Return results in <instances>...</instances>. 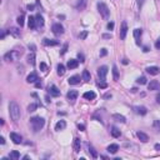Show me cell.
Listing matches in <instances>:
<instances>
[{
  "mask_svg": "<svg viewBox=\"0 0 160 160\" xmlns=\"http://www.w3.org/2000/svg\"><path fill=\"white\" fill-rule=\"evenodd\" d=\"M9 114H10V118H12L14 121H18V120L20 119V108H19V105H18L15 101H12V103L9 104Z\"/></svg>",
  "mask_w": 160,
  "mask_h": 160,
  "instance_id": "obj_1",
  "label": "cell"
},
{
  "mask_svg": "<svg viewBox=\"0 0 160 160\" xmlns=\"http://www.w3.org/2000/svg\"><path fill=\"white\" fill-rule=\"evenodd\" d=\"M30 123L33 125V129L34 132H39L40 129H43V126L45 125V120L44 118H40V116H34L30 119Z\"/></svg>",
  "mask_w": 160,
  "mask_h": 160,
  "instance_id": "obj_2",
  "label": "cell"
},
{
  "mask_svg": "<svg viewBox=\"0 0 160 160\" xmlns=\"http://www.w3.org/2000/svg\"><path fill=\"white\" fill-rule=\"evenodd\" d=\"M21 54H23L21 49H20V50H12V52L6 53L5 55H4V60H5V61H15Z\"/></svg>",
  "mask_w": 160,
  "mask_h": 160,
  "instance_id": "obj_3",
  "label": "cell"
},
{
  "mask_svg": "<svg viewBox=\"0 0 160 160\" xmlns=\"http://www.w3.org/2000/svg\"><path fill=\"white\" fill-rule=\"evenodd\" d=\"M98 10L104 19H108L109 15H110V10L106 6V4H104V3H98Z\"/></svg>",
  "mask_w": 160,
  "mask_h": 160,
  "instance_id": "obj_4",
  "label": "cell"
},
{
  "mask_svg": "<svg viewBox=\"0 0 160 160\" xmlns=\"http://www.w3.org/2000/svg\"><path fill=\"white\" fill-rule=\"evenodd\" d=\"M109 73V69L108 66H105V65H103V66H100V68L98 69V75H99V78H100V81H104L105 80V76L108 75Z\"/></svg>",
  "mask_w": 160,
  "mask_h": 160,
  "instance_id": "obj_5",
  "label": "cell"
},
{
  "mask_svg": "<svg viewBox=\"0 0 160 160\" xmlns=\"http://www.w3.org/2000/svg\"><path fill=\"white\" fill-rule=\"evenodd\" d=\"M53 33H54V34L55 35H61L64 33V28H63V25H61V24H54V25H53Z\"/></svg>",
  "mask_w": 160,
  "mask_h": 160,
  "instance_id": "obj_6",
  "label": "cell"
},
{
  "mask_svg": "<svg viewBox=\"0 0 160 160\" xmlns=\"http://www.w3.org/2000/svg\"><path fill=\"white\" fill-rule=\"evenodd\" d=\"M126 33H128V25L125 21H123L121 24V29H120V39L124 40L126 38Z\"/></svg>",
  "mask_w": 160,
  "mask_h": 160,
  "instance_id": "obj_7",
  "label": "cell"
},
{
  "mask_svg": "<svg viewBox=\"0 0 160 160\" xmlns=\"http://www.w3.org/2000/svg\"><path fill=\"white\" fill-rule=\"evenodd\" d=\"M38 80H39V78H38V74H36V73H30V74L28 75V78H26V81H28L29 84H35Z\"/></svg>",
  "mask_w": 160,
  "mask_h": 160,
  "instance_id": "obj_8",
  "label": "cell"
},
{
  "mask_svg": "<svg viewBox=\"0 0 160 160\" xmlns=\"http://www.w3.org/2000/svg\"><path fill=\"white\" fill-rule=\"evenodd\" d=\"M10 139L13 140L14 144H20L23 141V138L20 136L19 134H16V133H10Z\"/></svg>",
  "mask_w": 160,
  "mask_h": 160,
  "instance_id": "obj_9",
  "label": "cell"
},
{
  "mask_svg": "<svg viewBox=\"0 0 160 160\" xmlns=\"http://www.w3.org/2000/svg\"><path fill=\"white\" fill-rule=\"evenodd\" d=\"M159 81L158 80H151L150 83L148 84V89L149 90H159Z\"/></svg>",
  "mask_w": 160,
  "mask_h": 160,
  "instance_id": "obj_10",
  "label": "cell"
},
{
  "mask_svg": "<svg viewBox=\"0 0 160 160\" xmlns=\"http://www.w3.org/2000/svg\"><path fill=\"white\" fill-rule=\"evenodd\" d=\"M133 110H134L136 114H139V115H145L146 113H148V109L145 108V106H134V108H133Z\"/></svg>",
  "mask_w": 160,
  "mask_h": 160,
  "instance_id": "obj_11",
  "label": "cell"
},
{
  "mask_svg": "<svg viewBox=\"0 0 160 160\" xmlns=\"http://www.w3.org/2000/svg\"><path fill=\"white\" fill-rule=\"evenodd\" d=\"M49 93H50V95H53V96H59L60 95V90L56 88V85L49 86Z\"/></svg>",
  "mask_w": 160,
  "mask_h": 160,
  "instance_id": "obj_12",
  "label": "cell"
},
{
  "mask_svg": "<svg viewBox=\"0 0 160 160\" xmlns=\"http://www.w3.org/2000/svg\"><path fill=\"white\" fill-rule=\"evenodd\" d=\"M43 44L46 46H56L59 45V41L58 40H53V39H44L43 40Z\"/></svg>",
  "mask_w": 160,
  "mask_h": 160,
  "instance_id": "obj_13",
  "label": "cell"
},
{
  "mask_svg": "<svg viewBox=\"0 0 160 160\" xmlns=\"http://www.w3.org/2000/svg\"><path fill=\"white\" fill-rule=\"evenodd\" d=\"M146 71L150 75H158L160 73V68L159 66H149V68H146Z\"/></svg>",
  "mask_w": 160,
  "mask_h": 160,
  "instance_id": "obj_14",
  "label": "cell"
},
{
  "mask_svg": "<svg viewBox=\"0 0 160 160\" xmlns=\"http://www.w3.org/2000/svg\"><path fill=\"white\" fill-rule=\"evenodd\" d=\"M69 84L70 85H76V84H79L80 83V76L79 75H74V76H70L68 79Z\"/></svg>",
  "mask_w": 160,
  "mask_h": 160,
  "instance_id": "obj_15",
  "label": "cell"
},
{
  "mask_svg": "<svg viewBox=\"0 0 160 160\" xmlns=\"http://www.w3.org/2000/svg\"><path fill=\"white\" fill-rule=\"evenodd\" d=\"M79 95V93L76 92V90H70V92L66 94V98H68V100H76V98Z\"/></svg>",
  "mask_w": 160,
  "mask_h": 160,
  "instance_id": "obj_16",
  "label": "cell"
},
{
  "mask_svg": "<svg viewBox=\"0 0 160 160\" xmlns=\"http://www.w3.org/2000/svg\"><path fill=\"white\" fill-rule=\"evenodd\" d=\"M78 66H79V60H76V59H70L68 61L69 69H76Z\"/></svg>",
  "mask_w": 160,
  "mask_h": 160,
  "instance_id": "obj_17",
  "label": "cell"
},
{
  "mask_svg": "<svg viewBox=\"0 0 160 160\" xmlns=\"http://www.w3.org/2000/svg\"><path fill=\"white\" fill-rule=\"evenodd\" d=\"M136 136L139 138V140H140V141H143V143L149 141V136L145 134V133H143V132H138L136 133Z\"/></svg>",
  "mask_w": 160,
  "mask_h": 160,
  "instance_id": "obj_18",
  "label": "cell"
},
{
  "mask_svg": "<svg viewBox=\"0 0 160 160\" xmlns=\"http://www.w3.org/2000/svg\"><path fill=\"white\" fill-rule=\"evenodd\" d=\"M106 150H108L110 154H115V153L119 150V145H118V144H110L108 148H106Z\"/></svg>",
  "mask_w": 160,
  "mask_h": 160,
  "instance_id": "obj_19",
  "label": "cell"
},
{
  "mask_svg": "<svg viewBox=\"0 0 160 160\" xmlns=\"http://www.w3.org/2000/svg\"><path fill=\"white\" fill-rule=\"evenodd\" d=\"M65 128H66V123L64 120H60V121H58L56 125H55V130L60 132V130H64Z\"/></svg>",
  "mask_w": 160,
  "mask_h": 160,
  "instance_id": "obj_20",
  "label": "cell"
},
{
  "mask_svg": "<svg viewBox=\"0 0 160 160\" xmlns=\"http://www.w3.org/2000/svg\"><path fill=\"white\" fill-rule=\"evenodd\" d=\"M84 99H86V100H93V99H95L96 98V94L94 92H86V93H84Z\"/></svg>",
  "mask_w": 160,
  "mask_h": 160,
  "instance_id": "obj_21",
  "label": "cell"
},
{
  "mask_svg": "<svg viewBox=\"0 0 160 160\" xmlns=\"http://www.w3.org/2000/svg\"><path fill=\"white\" fill-rule=\"evenodd\" d=\"M80 146H81V141H80L79 138H75L74 139V151L75 153H79L80 151Z\"/></svg>",
  "mask_w": 160,
  "mask_h": 160,
  "instance_id": "obj_22",
  "label": "cell"
},
{
  "mask_svg": "<svg viewBox=\"0 0 160 160\" xmlns=\"http://www.w3.org/2000/svg\"><path fill=\"white\" fill-rule=\"evenodd\" d=\"M56 73L59 76H63V75L65 74V66H64L63 64H59L56 66Z\"/></svg>",
  "mask_w": 160,
  "mask_h": 160,
  "instance_id": "obj_23",
  "label": "cell"
},
{
  "mask_svg": "<svg viewBox=\"0 0 160 160\" xmlns=\"http://www.w3.org/2000/svg\"><path fill=\"white\" fill-rule=\"evenodd\" d=\"M9 34H12L13 36H15V38H19V36H20V30L18 28H10L9 29Z\"/></svg>",
  "mask_w": 160,
  "mask_h": 160,
  "instance_id": "obj_24",
  "label": "cell"
},
{
  "mask_svg": "<svg viewBox=\"0 0 160 160\" xmlns=\"http://www.w3.org/2000/svg\"><path fill=\"white\" fill-rule=\"evenodd\" d=\"M28 25H29V28H30V29H35V26H36V21H35V18L34 16H29Z\"/></svg>",
  "mask_w": 160,
  "mask_h": 160,
  "instance_id": "obj_25",
  "label": "cell"
},
{
  "mask_svg": "<svg viewBox=\"0 0 160 160\" xmlns=\"http://www.w3.org/2000/svg\"><path fill=\"white\" fill-rule=\"evenodd\" d=\"M35 21H36V25H38V26H43V25H44V18L41 16L40 14H38V15L35 16Z\"/></svg>",
  "mask_w": 160,
  "mask_h": 160,
  "instance_id": "obj_26",
  "label": "cell"
},
{
  "mask_svg": "<svg viewBox=\"0 0 160 160\" xmlns=\"http://www.w3.org/2000/svg\"><path fill=\"white\" fill-rule=\"evenodd\" d=\"M141 34H143V30H141V29H139V28L135 29V30L133 31V35H134V38H135L136 40H139V38L141 36Z\"/></svg>",
  "mask_w": 160,
  "mask_h": 160,
  "instance_id": "obj_27",
  "label": "cell"
},
{
  "mask_svg": "<svg viewBox=\"0 0 160 160\" xmlns=\"http://www.w3.org/2000/svg\"><path fill=\"white\" fill-rule=\"evenodd\" d=\"M113 76H114L115 81L119 80V70H118V68H116V65H113Z\"/></svg>",
  "mask_w": 160,
  "mask_h": 160,
  "instance_id": "obj_28",
  "label": "cell"
},
{
  "mask_svg": "<svg viewBox=\"0 0 160 160\" xmlns=\"http://www.w3.org/2000/svg\"><path fill=\"white\" fill-rule=\"evenodd\" d=\"M113 118H114L116 121H120V123H125L126 121L125 116H123V115H120V114H114L113 115Z\"/></svg>",
  "mask_w": 160,
  "mask_h": 160,
  "instance_id": "obj_29",
  "label": "cell"
},
{
  "mask_svg": "<svg viewBox=\"0 0 160 160\" xmlns=\"http://www.w3.org/2000/svg\"><path fill=\"white\" fill-rule=\"evenodd\" d=\"M110 132H111V135H113L114 138H119L120 134H121L119 129H116V128H114V126L111 128V130H110Z\"/></svg>",
  "mask_w": 160,
  "mask_h": 160,
  "instance_id": "obj_30",
  "label": "cell"
},
{
  "mask_svg": "<svg viewBox=\"0 0 160 160\" xmlns=\"http://www.w3.org/2000/svg\"><path fill=\"white\" fill-rule=\"evenodd\" d=\"M10 158L14 160H18L19 158H20V154H19V151H16V150H13L12 153H10Z\"/></svg>",
  "mask_w": 160,
  "mask_h": 160,
  "instance_id": "obj_31",
  "label": "cell"
},
{
  "mask_svg": "<svg viewBox=\"0 0 160 160\" xmlns=\"http://www.w3.org/2000/svg\"><path fill=\"white\" fill-rule=\"evenodd\" d=\"M83 80H84V81H89V80H90V73H89L88 70H84V71H83Z\"/></svg>",
  "mask_w": 160,
  "mask_h": 160,
  "instance_id": "obj_32",
  "label": "cell"
},
{
  "mask_svg": "<svg viewBox=\"0 0 160 160\" xmlns=\"http://www.w3.org/2000/svg\"><path fill=\"white\" fill-rule=\"evenodd\" d=\"M28 63L29 64H31V65H34L35 64V54L33 53V54H30L28 56Z\"/></svg>",
  "mask_w": 160,
  "mask_h": 160,
  "instance_id": "obj_33",
  "label": "cell"
},
{
  "mask_svg": "<svg viewBox=\"0 0 160 160\" xmlns=\"http://www.w3.org/2000/svg\"><path fill=\"white\" fill-rule=\"evenodd\" d=\"M136 83L140 84V85H144V84H146V78L145 76H140V78L136 79Z\"/></svg>",
  "mask_w": 160,
  "mask_h": 160,
  "instance_id": "obj_34",
  "label": "cell"
},
{
  "mask_svg": "<svg viewBox=\"0 0 160 160\" xmlns=\"http://www.w3.org/2000/svg\"><path fill=\"white\" fill-rule=\"evenodd\" d=\"M36 108H38V105H36L35 103L30 104V105L28 106V111H29V113H33V111H35V109H36Z\"/></svg>",
  "mask_w": 160,
  "mask_h": 160,
  "instance_id": "obj_35",
  "label": "cell"
},
{
  "mask_svg": "<svg viewBox=\"0 0 160 160\" xmlns=\"http://www.w3.org/2000/svg\"><path fill=\"white\" fill-rule=\"evenodd\" d=\"M89 153L92 154V156H93V158H94V159H96V158H98V153H96V151H95V149H94V148H92V146L89 148Z\"/></svg>",
  "mask_w": 160,
  "mask_h": 160,
  "instance_id": "obj_36",
  "label": "cell"
},
{
  "mask_svg": "<svg viewBox=\"0 0 160 160\" xmlns=\"http://www.w3.org/2000/svg\"><path fill=\"white\" fill-rule=\"evenodd\" d=\"M85 5H86V0H81V4H80V1H79V4H78L76 8L81 10V9H84V8H85Z\"/></svg>",
  "mask_w": 160,
  "mask_h": 160,
  "instance_id": "obj_37",
  "label": "cell"
},
{
  "mask_svg": "<svg viewBox=\"0 0 160 160\" xmlns=\"http://www.w3.org/2000/svg\"><path fill=\"white\" fill-rule=\"evenodd\" d=\"M16 21H18V24H19L20 26H23L24 25V15H20V16L16 19Z\"/></svg>",
  "mask_w": 160,
  "mask_h": 160,
  "instance_id": "obj_38",
  "label": "cell"
},
{
  "mask_svg": "<svg viewBox=\"0 0 160 160\" xmlns=\"http://www.w3.org/2000/svg\"><path fill=\"white\" fill-rule=\"evenodd\" d=\"M46 69H48V66H46L45 63H40V70L41 71H46Z\"/></svg>",
  "mask_w": 160,
  "mask_h": 160,
  "instance_id": "obj_39",
  "label": "cell"
},
{
  "mask_svg": "<svg viewBox=\"0 0 160 160\" xmlns=\"http://www.w3.org/2000/svg\"><path fill=\"white\" fill-rule=\"evenodd\" d=\"M79 36H80V39H81V40L86 39V36H88V31H83V33L79 35Z\"/></svg>",
  "mask_w": 160,
  "mask_h": 160,
  "instance_id": "obj_40",
  "label": "cell"
},
{
  "mask_svg": "<svg viewBox=\"0 0 160 160\" xmlns=\"http://www.w3.org/2000/svg\"><path fill=\"white\" fill-rule=\"evenodd\" d=\"M154 128L155 129H158V130H160V121L159 120H155L154 121Z\"/></svg>",
  "mask_w": 160,
  "mask_h": 160,
  "instance_id": "obj_41",
  "label": "cell"
},
{
  "mask_svg": "<svg viewBox=\"0 0 160 160\" xmlns=\"http://www.w3.org/2000/svg\"><path fill=\"white\" fill-rule=\"evenodd\" d=\"M99 86H100V89H105V88H108V84L105 81H101V83H99Z\"/></svg>",
  "mask_w": 160,
  "mask_h": 160,
  "instance_id": "obj_42",
  "label": "cell"
},
{
  "mask_svg": "<svg viewBox=\"0 0 160 160\" xmlns=\"http://www.w3.org/2000/svg\"><path fill=\"white\" fill-rule=\"evenodd\" d=\"M66 50H68V44H65V45L63 46V49H61V52H60V54H61V55H64V54L66 53Z\"/></svg>",
  "mask_w": 160,
  "mask_h": 160,
  "instance_id": "obj_43",
  "label": "cell"
},
{
  "mask_svg": "<svg viewBox=\"0 0 160 160\" xmlns=\"http://www.w3.org/2000/svg\"><path fill=\"white\" fill-rule=\"evenodd\" d=\"M78 59H79L80 60V63H84V61H85V60H84V55H83V54H78Z\"/></svg>",
  "mask_w": 160,
  "mask_h": 160,
  "instance_id": "obj_44",
  "label": "cell"
},
{
  "mask_svg": "<svg viewBox=\"0 0 160 160\" xmlns=\"http://www.w3.org/2000/svg\"><path fill=\"white\" fill-rule=\"evenodd\" d=\"M106 54H108V50H106V49H101V50H100V56H105Z\"/></svg>",
  "mask_w": 160,
  "mask_h": 160,
  "instance_id": "obj_45",
  "label": "cell"
},
{
  "mask_svg": "<svg viewBox=\"0 0 160 160\" xmlns=\"http://www.w3.org/2000/svg\"><path fill=\"white\" fill-rule=\"evenodd\" d=\"M106 28H108V30H113V29H114V23H113V21L109 23L108 25H106Z\"/></svg>",
  "mask_w": 160,
  "mask_h": 160,
  "instance_id": "obj_46",
  "label": "cell"
},
{
  "mask_svg": "<svg viewBox=\"0 0 160 160\" xmlns=\"http://www.w3.org/2000/svg\"><path fill=\"white\" fill-rule=\"evenodd\" d=\"M155 48H156L158 50H160V39L156 40V43H155Z\"/></svg>",
  "mask_w": 160,
  "mask_h": 160,
  "instance_id": "obj_47",
  "label": "cell"
},
{
  "mask_svg": "<svg viewBox=\"0 0 160 160\" xmlns=\"http://www.w3.org/2000/svg\"><path fill=\"white\" fill-rule=\"evenodd\" d=\"M29 49H31V52H35L36 50V46L34 44H29Z\"/></svg>",
  "mask_w": 160,
  "mask_h": 160,
  "instance_id": "obj_48",
  "label": "cell"
},
{
  "mask_svg": "<svg viewBox=\"0 0 160 160\" xmlns=\"http://www.w3.org/2000/svg\"><path fill=\"white\" fill-rule=\"evenodd\" d=\"M78 128H79L80 132H84V130H85V125H83V124H79V125H78Z\"/></svg>",
  "mask_w": 160,
  "mask_h": 160,
  "instance_id": "obj_49",
  "label": "cell"
},
{
  "mask_svg": "<svg viewBox=\"0 0 160 160\" xmlns=\"http://www.w3.org/2000/svg\"><path fill=\"white\" fill-rule=\"evenodd\" d=\"M103 39H111V34H104Z\"/></svg>",
  "mask_w": 160,
  "mask_h": 160,
  "instance_id": "obj_50",
  "label": "cell"
},
{
  "mask_svg": "<svg viewBox=\"0 0 160 160\" xmlns=\"http://www.w3.org/2000/svg\"><path fill=\"white\" fill-rule=\"evenodd\" d=\"M41 86H43L41 81H36V83H35V88H41Z\"/></svg>",
  "mask_w": 160,
  "mask_h": 160,
  "instance_id": "obj_51",
  "label": "cell"
},
{
  "mask_svg": "<svg viewBox=\"0 0 160 160\" xmlns=\"http://www.w3.org/2000/svg\"><path fill=\"white\" fill-rule=\"evenodd\" d=\"M156 103L160 104V93L158 94V95H156Z\"/></svg>",
  "mask_w": 160,
  "mask_h": 160,
  "instance_id": "obj_52",
  "label": "cell"
},
{
  "mask_svg": "<svg viewBox=\"0 0 160 160\" xmlns=\"http://www.w3.org/2000/svg\"><path fill=\"white\" fill-rule=\"evenodd\" d=\"M28 10H30V12H31V10H34V5H30V4H29V5H28Z\"/></svg>",
  "mask_w": 160,
  "mask_h": 160,
  "instance_id": "obj_53",
  "label": "cell"
},
{
  "mask_svg": "<svg viewBox=\"0 0 160 160\" xmlns=\"http://www.w3.org/2000/svg\"><path fill=\"white\" fill-rule=\"evenodd\" d=\"M143 3H144V0H138V5H139V6L143 5Z\"/></svg>",
  "mask_w": 160,
  "mask_h": 160,
  "instance_id": "obj_54",
  "label": "cell"
},
{
  "mask_svg": "<svg viewBox=\"0 0 160 160\" xmlns=\"http://www.w3.org/2000/svg\"><path fill=\"white\" fill-rule=\"evenodd\" d=\"M0 143H1V144H5V139H4L3 136L0 138Z\"/></svg>",
  "mask_w": 160,
  "mask_h": 160,
  "instance_id": "obj_55",
  "label": "cell"
},
{
  "mask_svg": "<svg viewBox=\"0 0 160 160\" xmlns=\"http://www.w3.org/2000/svg\"><path fill=\"white\" fill-rule=\"evenodd\" d=\"M143 52L144 53H148L149 52V48H148V46H144V50H143Z\"/></svg>",
  "mask_w": 160,
  "mask_h": 160,
  "instance_id": "obj_56",
  "label": "cell"
},
{
  "mask_svg": "<svg viewBox=\"0 0 160 160\" xmlns=\"http://www.w3.org/2000/svg\"><path fill=\"white\" fill-rule=\"evenodd\" d=\"M128 63H129V61H128L126 59H123V64H124V65H128Z\"/></svg>",
  "mask_w": 160,
  "mask_h": 160,
  "instance_id": "obj_57",
  "label": "cell"
},
{
  "mask_svg": "<svg viewBox=\"0 0 160 160\" xmlns=\"http://www.w3.org/2000/svg\"><path fill=\"white\" fill-rule=\"evenodd\" d=\"M155 149H156V150H160V144H156V145H155Z\"/></svg>",
  "mask_w": 160,
  "mask_h": 160,
  "instance_id": "obj_58",
  "label": "cell"
},
{
  "mask_svg": "<svg viewBox=\"0 0 160 160\" xmlns=\"http://www.w3.org/2000/svg\"><path fill=\"white\" fill-rule=\"evenodd\" d=\"M136 90H138L136 88H133V89H132V93H136Z\"/></svg>",
  "mask_w": 160,
  "mask_h": 160,
  "instance_id": "obj_59",
  "label": "cell"
}]
</instances>
